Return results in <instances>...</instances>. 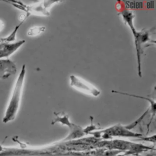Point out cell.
Segmentation results:
<instances>
[{
  "instance_id": "cell-3",
  "label": "cell",
  "mask_w": 156,
  "mask_h": 156,
  "mask_svg": "<svg viewBox=\"0 0 156 156\" xmlns=\"http://www.w3.org/2000/svg\"><path fill=\"white\" fill-rule=\"evenodd\" d=\"M16 72V66L13 62L9 58L0 59V79H6Z\"/></svg>"
},
{
  "instance_id": "cell-1",
  "label": "cell",
  "mask_w": 156,
  "mask_h": 156,
  "mask_svg": "<svg viewBox=\"0 0 156 156\" xmlns=\"http://www.w3.org/2000/svg\"><path fill=\"white\" fill-rule=\"evenodd\" d=\"M25 74L26 65H23L14 85L12 96L5 112L2 119V122L4 123H7L12 121L16 118L21 100Z\"/></svg>"
},
{
  "instance_id": "cell-4",
  "label": "cell",
  "mask_w": 156,
  "mask_h": 156,
  "mask_svg": "<svg viewBox=\"0 0 156 156\" xmlns=\"http://www.w3.org/2000/svg\"><path fill=\"white\" fill-rule=\"evenodd\" d=\"M24 43L25 40H21L15 43H4L0 49V59L7 58V57L13 54Z\"/></svg>"
},
{
  "instance_id": "cell-6",
  "label": "cell",
  "mask_w": 156,
  "mask_h": 156,
  "mask_svg": "<svg viewBox=\"0 0 156 156\" xmlns=\"http://www.w3.org/2000/svg\"><path fill=\"white\" fill-rule=\"evenodd\" d=\"M43 30H41V27H34L32 29H30L28 32H27V35L29 36H34V35H36L39 34L40 32H41V31H43Z\"/></svg>"
},
{
  "instance_id": "cell-2",
  "label": "cell",
  "mask_w": 156,
  "mask_h": 156,
  "mask_svg": "<svg viewBox=\"0 0 156 156\" xmlns=\"http://www.w3.org/2000/svg\"><path fill=\"white\" fill-rule=\"evenodd\" d=\"M70 80L71 85L79 91L94 96H98L100 94V91L97 88L79 77H77L73 75L70 76Z\"/></svg>"
},
{
  "instance_id": "cell-7",
  "label": "cell",
  "mask_w": 156,
  "mask_h": 156,
  "mask_svg": "<svg viewBox=\"0 0 156 156\" xmlns=\"http://www.w3.org/2000/svg\"><path fill=\"white\" fill-rule=\"evenodd\" d=\"M3 27H4V24H3V22L2 21L0 20V31H1L3 29Z\"/></svg>"
},
{
  "instance_id": "cell-5",
  "label": "cell",
  "mask_w": 156,
  "mask_h": 156,
  "mask_svg": "<svg viewBox=\"0 0 156 156\" xmlns=\"http://www.w3.org/2000/svg\"><path fill=\"white\" fill-rule=\"evenodd\" d=\"M104 134L107 136H141V134L135 133L127 130L121 126H116L109 128L104 131Z\"/></svg>"
}]
</instances>
